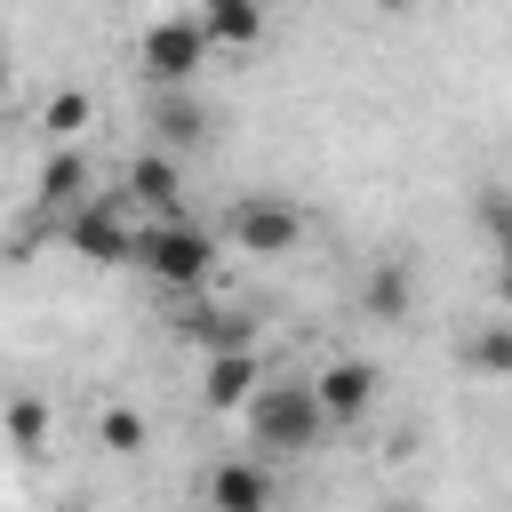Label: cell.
<instances>
[{"mask_svg": "<svg viewBox=\"0 0 512 512\" xmlns=\"http://www.w3.org/2000/svg\"><path fill=\"white\" fill-rule=\"evenodd\" d=\"M240 432H248L256 456H312L336 424H328L312 376H264V392L240 408Z\"/></svg>", "mask_w": 512, "mask_h": 512, "instance_id": "6da1fadb", "label": "cell"}, {"mask_svg": "<svg viewBox=\"0 0 512 512\" xmlns=\"http://www.w3.org/2000/svg\"><path fill=\"white\" fill-rule=\"evenodd\" d=\"M256 392H264V352H256V344H248V352H208V360H200V400H208L216 416H240Z\"/></svg>", "mask_w": 512, "mask_h": 512, "instance_id": "52a82bcc", "label": "cell"}, {"mask_svg": "<svg viewBox=\"0 0 512 512\" xmlns=\"http://www.w3.org/2000/svg\"><path fill=\"white\" fill-rule=\"evenodd\" d=\"M96 448H104V456H144V448H152V424H144V408H128V400H104V408H96Z\"/></svg>", "mask_w": 512, "mask_h": 512, "instance_id": "5bb4252c", "label": "cell"}, {"mask_svg": "<svg viewBox=\"0 0 512 512\" xmlns=\"http://www.w3.org/2000/svg\"><path fill=\"white\" fill-rule=\"evenodd\" d=\"M240 256H288L296 240H304V208L296 200H280V192H240L232 208H224V224H216Z\"/></svg>", "mask_w": 512, "mask_h": 512, "instance_id": "5b68a950", "label": "cell"}, {"mask_svg": "<svg viewBox=\"0 0 512 512\" xmlns=\"http://www.w3.org/2000/svg\"><path fill=\"white\" fill-rule=\"evenodd\" d=\"M464 368L512 384V320H472V336H464Z\"/></svg>", "mask_w": 512, "mask_h": 512, "instance_id": "9a60e30c", "label": "cell"}, {"mask_svg": "<svg viewBox=\"0 0 512 512\" xmlns=\"http://www.w3.org/2000/svg\"><path fill=\"white\" fill-rule=\"evenodd\" d=\"M8 432H16L24 456H40V448H48V408H40L32 392H16V400H8Z\"/></svg>", "mask_w": 512, "mask_h": 512, "instance_id": "ac0fdd59", "label": "cell"}, {"mask_svg": "<svg viewBox=\"0 0 512 512\" xmlns=\"http://www.w3.org/2000/svg\"><path fill=\"white\" fill-rule=\"evenodd\" d=\"M120 192L144 208V216H184V168H176V152H136L128 168H120Z\"/></svg>", "mask_w": 512, "mask_h": 512, "instance_id": "9c48e42d", "label": "cell"}, {"mask_svg": "<svg viewBox=\"0 0 512 512\" xmlns=\"http://www.w3.org/2000/svg\"><path fill=\"white\" fill-rule=\"evenodd\" d=\"M200 504H208V512H272V472H264V456H224V464H208Z\"/></svg>", "mask_w": 512, "mask_h": 512, "instance_id": "ba28073f", "label": "cell"}, {"mask_svg": "<svg viewBox=\"0 0 512 512\" xmlns=\"http://www.w3.org/2000/svg\"><path fill=\"white\" fill-rule=\"evenodd\" d=\"M208 56H216V40H208V24H200L192 8H184V16H160V24H144V32H136V72L152 80V96L192 88Z\"/></svg>", "mask_w": 512, "mask_h": 512, "instance_id": "3957f363", "label": "cell"}, {"mask_svg": "<svg viewBox=\"0 0 512 512\" xmlns=\"http://www.w3.org/2000/svg\"><path fill=\"white\" fill-rule=\"evenodd\" d=\"M360 304H368V320H408L416 312V272H408V256H376L368 264V280H360Z\"/></svg>", "mask_w": 512, "mask_h": 512, "instance_id": "7c38bea8", "label": "cell"}, {"mask_svg": "<svg viewBox=\"0 0 512 512\" xmlns=\"http://www.w3.org/2000/svg\"><path fill=\"white\" fill-rule=\"evenodd\" d=\"M392 512H416V504H392Z\"/></svg>", "mask_w": 512, "mask_h": 512, "instance_id": "7402d4cb", "label": "cell"}, {"mask_svg": "<svg viewBox=\"0 0 512 512\" xmlns=\"http://www.w3.org/2000/svg\"><path fill=\"white\" fill-rule=\"evenodd\" d=\"M216 48H256L264 40V8H232V16H200Z\"/></svg>", "mask_w": 512, "mask_h": 512, "instance_id": "e0dca14e", "label": "cell"}, {"mask_svg": "<svg viewBox=\"0 0 512 512\" xmlns=\"http://www.w3.org/2000/svg\"><path fill=\"white\" fill-rule=\"evenodd\" d=\"M376 8H384V16H408V8H416V0H376Z\"/></svg>", "mask_w": 512, "mask_h": 512, "instance_id": "44dd1931", "label": "cell"}, {"mask_svg": "<svg viewBox=\"0 0 512 512\" xmlns=\"http://www.w3.org/2000/svg\"><path fill=\"white\" fill-rule=\"evenodd\" d=\"M176 336H184V344H200V360H208V352H248V344H256L248 312H232V304H208V296H192V304L176 312Z\"/></svg>", "mask_w": 512, "mask_h": 512, "instance_id": "8fae6325", "label": "cell"}, {"mask_svg": "<svg viewBox=\"0 0 512 512\" xmlns=\"http://www.w3.org/2000/svg\"><path fill=\"white\" fill-rule=\"evenodd\" d=\"M480 232H488V248H496L504 272H512V192H480Z\"/></svg>", "mask_w": 512, "mask_h": 512, "instance_id": "d6986e66", "label": "cell"}, {"mask_svg": "<svg viewBox=\"0 0 512 512\" xmlns=\"http://www.w3.org/2000/svg\"><path fill=\"white\" fill-rule=\"evenodd\" d=\"M312 392H320V408H328V424H360L368 408H376V392H384V376H376V360H320V376H312Z\"/></svg>", "mask_w": 512, "mask_h": 512, "instance_id": "8992f818", "label": "cell"}, {"mask_svg": "<svg viewBox=\"0 0 512 512\" xmlns=\"http://www.w3.org/2000/svg\"><path fill=\"white\" fill-rule=\"evenodd\" d=\"M200 136H208V104H200L192 88L152 96V144H160V152H184V144H200Z\"/></svg>", "mask_w": 512, "mask_h": 512, "instance_id": "4fadbf2b", "label": "cell"}, {"mask_svg": "<svg viewBox=\"0 0 512 512\" xmlns=\"http://www.w3.org/2000/svg\"><path fill=\"white\" fill-rule=\"evenodd\" d=\"M232 8H264V0H192V16H232Z\"/></svg>", "mask_w": 512, "mask_h": 512, "instance_id": "ffe728a7", "label": "cell"}, {"mask_svg": "<svg viewBox=\"0 0 512 512\" xmlns=\"http://www.w3.org/2000/svg\"><path fill=\"white\" fill-rule=\"evenodd\" d=\"M32 192H40V208L64 224V216H80V208L96 200V168H88L72 144H56V152L40 160V184H32Z\"/></svg>", "mask_w": 512, "mask_h": 512, "instance_id": "30bf717a", "label": "cell"}, {"mask_svg": "<svg viewBox=\"0 0 512 512\" xmlns=\"http://www.w3.org/2000/svg\"><path fill=\"white\" fill-rule=\"evenodd\" d=\"M144 208L128 200V192H96L80 216H64L56 232H64V248L72 256H88V264H136V240H144Z\"/></svg>", "mask_w": 512, "mask_h": 512, "instance_id": "277c9868", "label": "cell"}, {"mask_svg": "<svg viewBox=\"0 0 512 512\" xmlns=\"http://www.w3.org/2000/svg\"><path fill=\"white\" fill-rule=\"evenodd\" d=\"M216 248H224V232L200 224L192 208H184V216H152L144 240H136V272L160 280V288H176V296H200L208 272H216Z\"/></svg>", "mask_w": 512, "mask_h": 512, "instance_id": "7a4b0ae2", "label": "cell"}, {"mask_svg": "<svg viewBox=\"0 0 512 512\" xmlns=\"http://www.w3.org/2000/svg\"><path fill=\"white\" fill-rule=\"evenodd\" d=\"M88 120H96V96H88V88H48V104H40V128H48V144H72Z\"/></svg>", "mask_w": 512, "mask_h": 512, "instance_id": "2e32d148", "label": "cell"}]
</instances>
